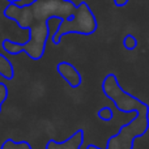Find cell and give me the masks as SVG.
Masks as SVG:
<instances>
[{
    "instance_id": "4fadbf2b",
    "label": "cell",
    "mask_w": 149,
    "mask_h": 149,
    "mask_svg": "<svg viewBox=\"0 0 149 149\" xmlns=\"http://www.w3.org/2000/svg\"><path fill=\"white\" fill-rule=\"evenodd\" d=\"M5 1H8V4H17V3L21 1V0H5Z\"/></svg>"
},
{
    "instance_id": "7a4b0ae2",
    "label": "cell",
    "mask_w": 149,
    "mask_h": 149,
    "mask_svg": "<svg viewBox=\"0 0 149 149\" xmlns=\"http://www.w3.org/2000/svg\"><path fill=\"white\" fill-rule=\"evenodd\" d=\"M149 130V105L135 113L128 123L120 126L118 134L109 137L105 149H134L135 140L143 137ZM86 149H101L94 144H89Z\"/></svg>"
},
{
    "instance_id": "7c38bea8",
    "label": "cell",
    "mask_w": 149,
    "mask_h": 149,
    "mask_svg": "<svg viewBox=\"0 0 149 149\" xmlns=\"http://www.w3.org/2000/svg\"><path fill=\"white\" fill-rule=\"evenodd\" d=\"M128 1L130 0H114V5L118 7V8H122V7H124V5L128 4Z\"/></svg>"
},
{
    "instance_id": "8fae6325",
    "label": "cell",
    "mask_w": 149,
    "mask_h": 149,
    "mask_svg": "<svg viewBox=\"0 0 149 149\" xmlns=\"http://www.w3.org/2000/svg\"><path fill=\"white\" fill-rule=\"evenodd\" d=\"M8 98V86L4 82H0V114H1V106Z\"/></svg>"
},
{
    "instance_id": "52a82bcc",
    "label": "cell",
    "mask_w": 149,
    "mask_h": 149,
    "mask_svg": "<svg viewBox=\"0 0 149 149\" xmlns=\"http://www.w3.org/2000/svg\"><path fill=\"white\" fill-rule=\"evenodd\" d=\"M0 76L5 80H12L15 77V67L12 62L3 54H0Z\"/></svg>"
},
{
    "instance_id": "6da1fadb",
    "label": "cell",
    "mask_w": 149,
    "mask_h": 149,
    "mask_svg": "<svg viewBox=\"0 0 149 149\" xmlns=\"http://www.w3.org/2000/svg\"><path fill=\"white\" fill-rule=\"evenodd\" d=\"M77 5L71 0H37L29 7L8 4L3 9V16L12 20L21 29H29V41L17 43L4 39L1 47L7 54L18 55L25 52L33 60H39L45 54L50 34V20L54 17L65 18L74 16Z\"/></svg>"
},
{
    "instance_id": "277c9868",
    "label": "cell",
    "mask_w": 149,
    "mask_h": 149,
    "mask_svg": "<svg viewBox=\"0 0 149 149\" xmlns=\"http://www.w3.org/2000/svg\"><path fill=\"white\" fill-rule=\"evenodd\" d=\"M102 90L103 94L111 100L115 105V107L122 113H132V111H139L147 103L143 102L140 98L132 95L131 93L126 92L120 86L118 81V77L114 73H107L102 81Z\"/></svg>"
},
{
    "instance_id": "5b68a950",
    "label": "cell",
    "mask_w": 149,
    "mask_h": 149,
    "mask_svg": "<svg viewBox=\"0 0 149 149\" xmlns=\"http://www.w3.org/2000/svg\"><path fill=\"white\" fill-rule=\"evenodd\" d=\"M56 72L65 80V82L72 89H76V88H79L81 85V82H82L81 74L77 71V68L73 64H71V63L59 62L56 64Z\"/></svg>"
},
{
    "instance_id": "30bf717a",
    "label": "cell",
    "mask_w": 149,
    "mask_h": 149,
    "mask_svg": "<svg viewBox=\"0 0 149 149\" xmlns=\"http://www.w3.org/2000/svg\"><path fill=\"white\" fill-rule=\"evenodd\" d=\"M123 46H124V49L130 50V51L135 50L137 47V39H136V37H135L134 34H127V36L123 38Z\"/></svg>"
},
{
    "instance_id": "9c48e42d",
    "label": "cell",
    "mask_w": 149,
    "mask_h": 149,
    "mask_svg": "<svg viewBox=\"0 0 149 149\" xmlns=\"http://www.w3.org/2000/svg\"><path fill=\"white\" fill-rule=\"evenodd\" d=\"M97 116L102 122H110V120H113V118H114L113 109L109 107V106H105V107H102V109H100V110H98Z\"/></svg>"
},
{
    "instance_id": "ba28073f",
    "label": "cell",
    "mask_w": 149,
    "mask_h": 149,
    "mask_svg": "<svg viewBox=\"0 0 149 149\" xmlns=\"http://www.w3.org/2000/svg\"><path fill=\"white\" fill-rule=\"evenodd\" d=\"M0 149H33V147L26 140L15 141L12 139H7V140H4V143L1 144Z\"/></svg>"
},
{
    "instance_id": "8992f818",
    "label": "cell",
    "mask_w": 149,
    "mask_h": 149,
    "mask_svg": "<svg viewBox=\"0 0 149 149\" xmlns=\"http://www.w3.org/2000/svg\"><path fill=\"white\" fill-rule=\"evenodd\" d=\"M84 139H85V132L82 128H80L64 141L59 143L55 141V140H49L46 143L45 149H81L82 144H84Z\"/></svg>"
},
{
    "instance_id": "3957f363",
    "label": "cell",
    "mask_w": 149,
    "mask_h": 149,
    "mask_svg": "<svg viewBox=\"0 0 149 149\" xmlns=\"http://www.w3.org/2000/svg\"><path fill=\"white\" fill-rule=\"evenodd\" d=\"M98 29V21L95 15L89 8L86 1H80L77 4V9L74 16L63 20L55 29V33L51 36L52 45L58 46L60 41L67 34H80V36H92Z\"/></svg>"
}]
</instances>
